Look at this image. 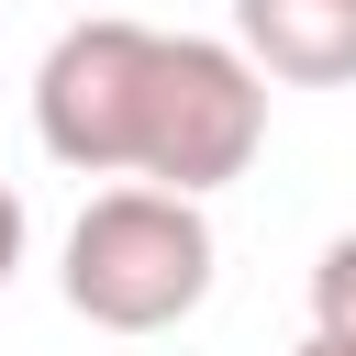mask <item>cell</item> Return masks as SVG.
<instances>
[{"label":"cell","mask_w":356,"mask_h":356,"mask_svg":"<svg viewBox=\"0 0 356 356\" xmlns=\"http://www.w3.org/2000/svg\"><path fill=\"white\" fill-rule=\"evenodd\" d=\"M289 356H356V345H323V334H300V345H289Z\"/></svg>","instance_id":"obj_7"},{"label":"cell","mask_w":356,"mask_h":356,"mask_svg":"<svg viewBox=\"0 0 356 356\" xmlns=\"http://www.w3.org/2000/svg\"><path fill=\"white\" fill-rule=\"evenodd\" d=\"M145 78H156V22H134V11L67 22L44 44V67H33V134H44V156L78 167V178H134Z\"/></svg>","instance_id":"obj_3"},{"label":"cell","mask_w":356,"mask_h":356,"mask_svg":"<svg viewBox=\"0 0 356 356\" xmlns=\"http://www.w3.org/2000/svg\"><path fill=\"white\" fill-rule=\"evenodd\" d=\"M256 145H267V78L234 56V33H156L145 134H134V189L211 200L222 178L256 167Z\"/></svg>","instance_id":"obj_2"},{"label":"cell","mask_w":356,"mask_h":356,"mask_svg":"<svg viewBox=\"0 0 356 356\" xmlns=\"http://www.w3.org/2000/svg\"><path fill=\"white\" fill-rule=\"evenodd\" d=\"M211 211L200 200H167V189H100L78 222H67V312L100 323V334H167L211 300Z\"/></svg>","instance_id":"obj_1"},{"label":"cell","mask_w":356,"mask_h":356,"mask_svg":"<svg viewBox=\"0 0 356 356\" xmlns=\"http://www.w3.org/2000/svg\"><path fill=\"white\" fill-rule=\"evenodd\" d=\"M312 334L323 345H356V234H334L312 256Z\"/></svg>","instance_id":"obj_5"},{"label":"cell","mask_w":356,"mask_h":356,"mask_svg":"<svg viewBox=\"0 0 356 356\" xmlns=\"http://www.w3.org/2000/svg\"><path fill=\"white\" fill-rule=\"evenodd\" d=\"M22 234H33V222H22V189H0V289H11V267H22Z\"/></svg>","instance_id":"obj_6"},{"label":"cell","mask_w":356,"mask_h":356,"mask_svg":"<svg viewBox=\"0 0 356 356\" xmlns=\"http://www.w3.org/2000/svg\"><path fill=\"white\" fill-rule=\"evenodd\" d=\"M234 56L289 89H356V0H234Z\"/></svg>","instance_id":"obj_4"}]
</instances>
